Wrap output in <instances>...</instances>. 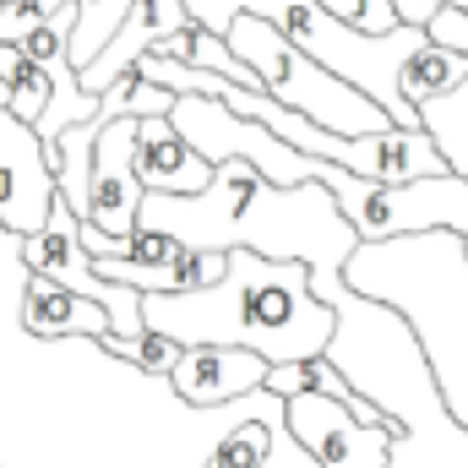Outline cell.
I'll return each instance as SVG.
<instances>
[{
    "instance_id": "obj_3",
    "label": "cell",
    "mask_w": 468,
    "mask_h": 468,
    "mask_svg": "<svg viewBox=\"0 0 468 468\" xmlns=\"http://www.w3.org/2000/svg\"><path fill=\"white\" fill-rule=\"evenodd\" d=\"M147 333L191 344L250 349L267 365H300L333 344V305L311 294L305 261H267L256 250H229V272L213 289L191 294H142Z\"/></svg>"
},
{
    "instance_id": "obj_14",
    "label": "cell",
    "mask_w": 468,
    "mask_h": 468,
    "mask_svg": "<svg viewBox=\"0 0 468 468\" xmlns=\"http://www.w3.org/2000/svg\"><path fill=\"white\" fill-rule=\"evenodd\" d=\"M191 27V11H186V0H136L131 5V16L120 22V33L77 71V82H82V93H93V99H104V88H115L120 77L142 60V55H153L164 38H175V33H186Z\"/></svg>"
},
{
    "instance_id": "obj_15",
    "label": "cell",
    "mask_w": 468,
    "mask_h": 468,
    "mask_svg": "<svg viewBox=\"0 0 468 468\" xmlns=\"http://www.w3.org/2000/svg\"><path fill=\"white\" fill-rule=\"evenodd\" d=\"M136 180L153 197H197L213 186V164L169 125V115L136 120Z\"/></svg>"
},
{
    "instance_id": "obj_7",
    "label": "cell",
    "mask_w": 468,
    "mask_h": 468,
    "mask_svg": "<svg viewBox=\"0 0 468 468\" xmlns=\"http://www.w3.org/2000/svg\"><path fill=\"white\" fill-rule=\"evenodd\" d=\"M316 180L333 191V202L354 224L359 245L398 239V234H431V229L468 234V175H458V169L403 180V186H376V180H359L338 164H322Z\"/></svg>"
},
{
    "instance_id": "obj_13",
    "label": "cell",
    "mask_w": 468,
    "mask_h": 468,
    "mask_svg": "<svg viewBox=\"0 0 468 468\" xmlns=\"http://www.w3.org/2000/svg\"><path fill=\"white\" fill-rule=\"evenodd\" d=\"M267 359L250 349H229V344H191L180 349L175 370H169V387L180 403L191 409H224V403H239L250 392L267 387Z\"/></svg>"
},
{
    "instance_id": "obj_1",
    "label": "cell",
    "mask_w": 468,
    "mask_h": 468,
    "mask_svg": "<svg viewBox=\"0 0 468 468\" xmlns=\"http://www.w3.org/2000/svg\"><path fill=\"white\" fill-rule=\"evenodd\" d=\"M311 294L338 316L322 359L398 431L387 468H468V431L452 420L414 327L392 305L354 294L344 272H311Z\"/></svg>"
},
{
    "instance_id": "obj_6",
    "label": "cell",
    "mask_w": 468,
    "mask_h": 468,
    "mask_svg": "<svg viewBox=\"0 0 468 468\" xmlns=\"http://www.w3.org/2000/svg\"><path fill=\"white\" fill-rule=\"evenodd\" d=\"M229 44V55L239 66L256 71L261 93L294 115L316 120L322 131H338V136H376V131H398L381 104H370L365 93H354L349 82H338L333 71H322L305 49H294L272 22L261 16H234L218 33Z\"/></svg>"
},
{
    "instance_id": "obj_16",
    "label": "cell",
    "mask_w": 468,
    "mask_h": 468,
    "mask_svg": "<svg viewBox=\"0 0 468 468\" xmlns=\"http://www.w3.org/2000/svg\"><path fill=\"white\" fill-rule=\"evenodd\" d=\"M16 316H22V333H27V338H44V344H55V338H82V344H93V338L110 333L104 305H93V300H82V294H71V289H60V283H49V278H33V272H27V283H22Z\"/></svg>"
},
{
    "instance_id": "obj_23",
    "label": "cell",
    "mask_w": 468,
    "mask_h": 468,
    "mask_svg": "<svg viewBox=\"0 0 468 468\" xmlns=\"http://www.w3.org/2000/svg\"><path fill=\"white\" fill-rule=\"evenodd\" d=\"M66 5H71V0H5V5H0V44H16V38H27L33 27L55 22Z\"/></svg>"
},
{
    "instance_id": "obj_5",
    "label": "cell",
    "mask_w": 468,
    "mask_h": 468,
    "mask_svg": "<svg viewBox=\"0 0 468 468\" xmlns=\"http://www.w3.org/2000/svg\"><path fill=\"white\" fill-rule=\"evenodd\" d=\"M191 22L207 27V33H224V22L234 16H261L272 22L294 49H305L322 71H333L338 82H349L354 93H365L370 104H381L387 120L398 131H425L420 125V110L403 99L398 77H403V60L420 55L431 44L425 27H392L387 38H370L359 27H344L338 16H327L316 0H186Z\"/></svg>"
},
{
    "instance_id": "obj_17",
    "label": "cell",
    "mask_w": 468,
    "mask_h": 468,
    "mask_svg": "<svg viewBox=\"0 0 468 468\" xmlns=\"http://www.w3.org/2000/svg\"><path fill=\"white\" fill-rule=\"evenodd\" d=\"M250 403H256V414L234 420L229 431L218 436V447L207 452L202 468H267L272 463V452H278V441H283V398L256 392Z\"/></svg>"
},
{
    "instance_id": "obj_2",
    "label": "cell",
    "mask_w": 468,
    "mask_h": 468,
    "mask_svg": "<svg viewBox=\"0 0 468 468\" xmlns=\"http://www.w3.org/2000/svg\"><path fill=\"white\" fill-rule=\"evenodd\" d=\"M136 229L169 234L186 250H256L267 261H305L311 272H344L359 234L338 213L322 180L272 186L250 164H218L213 186L197 197H142Z\"/></svg>"
},
{
    "instance_id": "obj_24",
    "label": "cell",
    "mask_w": 468,
    "mask_h": 468,
    "mask_svg": "<svg viewBox=\"0 0 468 468\" xmlns=\"http://www.w3.org/2000/svg\"><path fill=\"white\" fill-rule=\"evenodd\" d=\"M458 239H463V250H468V234H458Z\"/></svg>"
},
{
    "instance_id": "obj_9",
    "label": "cell",
    "mask_w": 468,
    "mask_h": 468,
    "mask_svg": "<svg viewBox=\"0 0 468 468\" xmlns=\"http://www.w3.org/2000/svg\"><path fill=\"white\" fill-rule=\"evenodd\" d=\"M169 125L218 169V164H250L256 175H267L272 186H311L316 175H322V158H305V153H294L289 142H278L267 125H256V120L234 115L229 104H218V99H202V93H186V99H175V110H169Z\"/></svg>"
},
{
    "instance_id": "obj_4",
    "label": "cell",
    "mask_w": 468,
    "mask_h": 468,
    "mask_svg": "<svg viewBox=\"0 0 468 468\" xmlns=\"http://www.w3.org/2000/svg\"><path fill=\"white\" fill-rule=\"evenodd\" d=\"M344 283L392 305L436 370V387L468 431V250L452 229L370 239L344 261Z\"/></svg>"
},
{
    "instance_id": "obj_12",
    "label": "cell",
    "mask_w": 468,
    "mask_h": 468,
    "mask_svg": "<svg viewBox=\"0 0 468 468\" xmlns=\"http://www.w3.org/2000/svg\"><path fill=\"white\" fill-rule=\"evenodd\" d=\"M142 197L147 191L136 180V120H115L93 142V175H88V213H82V224L120 239V234L136 229Z\"/></svg>"
},
{
    "instance_id": "obj_11",
    "label": "cell",
    "mask_w": 468,
    "mask_h": 468,
    "mask_svg": "<svg viewBox=\"0 0 468 468\" xmlns=\"http://www.w3.org/2000/svg\"><path fill=\"white\" fill-rule=\"evenodd\" d=\"M55 197H60V186L49 169V147L38 142V131L27 120L0 110V229L16 239L44 229Z\"/></svg>"
},
{
    "instance_id": "obj_18",
    "label": "cell",
    "mask_w": 468,
    "mask_h": 468,
    "mask_svg": "<svg viewBox=\"0 0 468 468\" xmlns=\"http://www.w3.org/2000/svg\"><path fill=\"white\" fill-rule=\"evenodd\" d=\"M463 82H468V55L441 49V44H425L420 55H409V60H403V77H398V88H403V99H409L414 110L431 104V99L458 93Z\"/></svg>"
},
{
    "instance_id": "obj_20",
    "label": "cell",
    "mask_w": 468,
    "mask_h": 468,
    "mask_svg": "<svg viewBox=\"0 0 468 468\" xmlns=\"http://www.w3.org/2000/svg\"><path fill=\"white\" fill-rule=\"evenodd\" d=\"M77 5V27H71V66L82 71L110 38L120 33V22L131 16L136 0H71Z\"/></svg>"
},
{
    "instance_id": "obj_22",
    "label": "cell",
    "mask_w": 468,
    "mask_h": 468,
    "mask_svg": "<svg viewBox=\"0 0 468 468\" xmlns=\"http://www.w3.org/2000/svg\"><path fill=\"white\" fill-rule=\"evenodd\" d=\"M327 16H338L344 27H359V33H370V38H387L392 27H403V16H398V5L392 0H316Z\"/></svg>"
},
{
    "instance_id": "obj_19",
    "label": "cell",
    "mask_w": 468,
    "mask_h": 468,
    "mask_svg": "<svg viewBox=\"0 0 468 468\" xmlns=\"http://www.w3.org/2000/svg\"><path fill=\"white\" fill-rule=\"evenodd\" d=\"M169 110H175V93H169V88H153L142 71H125L115 88H104L93 125H115V120H147V115H169Z\"/></svg>"
},
{
    "instance_id": "obj_25",
    "label": "cell",
    "mask_w": 468,
    "mask_h": 468,
    "mask_svg": "<svg viewBox=\"0 0 468 468\" xmlns=\"http://www.w3.org/2000/svg\"><path fill=\"white\" fill-rule=\"evenodd\" d=\"M0 5H5V0H0Z\"/></svg>"
},
{
    "instance_id": "obj_10",
    "label": "cell",
    "mask_w": 468,
    "mask_h": 468,
    "mask_svg": "<svg viewBox=\"0 0 468 468\" xmlns=\"http://www.w3.org/2000/svg\"><path fill=\"white\" fill-rule=\"evenodd\" d=\"M283 425L316 468H387L392 425H359L338 398L294 392L283 398Z\"/></svg>"
},
{
    "instance_id": "obj_8",
    "label": "cell",
    "mask_w": 468,
    "mask_h": 468,
    "mask_svg": "<svg viewBox=\"0 0 468 468\" xmlns=\"http://www.w3.org/2000/svg\"><path fill=\"white\" fill-rule=\"evenodd\" d=\"M16 256H22V272L49 278V283H60V289H71V294L104 305L115 338H142V333H147V322H142V294L93 272V256H88V245H82V218L71 213L66 197H55L44 229H33V234L16 239Z\"/></svg>"
},
{
    "instance_id": "obj_21",
    "label": "cell",
    "mask_w": 468,
    "mask_h": 468,
    "mask_svg": "<svg viewBox=\"0 0 468 468\" xmlns=\"http://www.w3.org/2000/svg\"><path fill=\"white\" fill-rule=\"evenodd\" d=\"M104 354H115L125 365H136L142 376H164L169 381V370H175V359H180V344L175 338H164V333H142V338H115V333H104V338H93Z\"/></svg>"
}]
</instances>
